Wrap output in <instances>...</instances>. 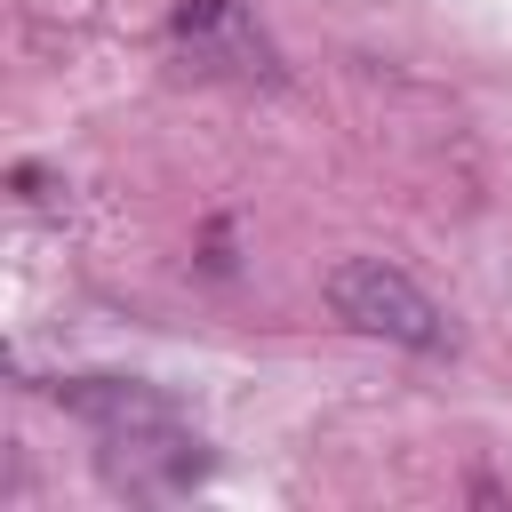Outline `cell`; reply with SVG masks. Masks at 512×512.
I'll return each instance as SVG.
<instances>
[{
    "instance_id": "1",
    "label": "cell",
    "mask_w": 512,
    "mask_h": 512,
    "mask_svg": "<svg viewBox=\"0 0 512 512\" xmlns=\"http://www.w3.org/2000/svg\"><path fill=\"white\" fill-rule=\"evenodd\" d=\"M56 400L96 432V456H104L112 488H128V496H176L208 472L200 432L176 416L168 392H152L136 376H72V384H56Z\"/></svg>"
},
{
    "instance_id": "3",
    "label": "cell",
    "mask_w": 512,
    "mask_h": 512,
    "mask_svg": "<svg viewBox=\"0 0 512 512\" xmlns=\"http://www.w3.org/2000/svg\"><path fill=\"white\" fill-rule=\"evenodd\" d=\"M168 32L192 56V72H216V80H280L272 40L248 24L240 0H176V24Z\"/></svg>"
},
{
    "instance_id": "2",
    "label": "cell",
    "mask_w": 512,
    "mask_h": 512,
    "mask_svg": "<svg viewBox=\"0 0 512 512\" xmlns=\"http://www.w3.org/2000/svg\"><path fill=\"white\" fill-rule=\"evenodd\" d=\"M328 304H336V320H352L360 336H384V344H408V352H440V344H448L440 304H432L400 264H384V256H344V264L328 272Z\"/></svg>"
}]
</instances>
